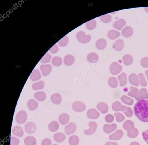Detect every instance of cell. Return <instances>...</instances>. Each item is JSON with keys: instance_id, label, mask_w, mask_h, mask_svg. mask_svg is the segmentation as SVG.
<instances>
[{"instance_id": "obj_32", "label": "cell", "mask_w": 148, "mask_h": 145, "mask_svg": "<svg viewBox=\"0 0 148 145\" xmlns=\"http://www.w3.org/2000/svg\"><path fill=\"white\" fill-rule=\"evenodd\" d=\"M24 142L25 145H35L36 143V140L33 136H28L25 138Z\"/></svg>"}, {"instance_id": "obj_27", "label": "cell", "mask_w": 148, "mask_h": 145, "mask_svg": "<svg viewBox=\"0 0 148 145\" xmlns=\"http://www.w3.org/2000/svg\"><path fill=\"white\" fill-rule=\"evenodd\" d=\"M126 24V22L125 20L124 19H121L114 22L113 24V27L116 29L120 30Z\"/></svg>"}, {"instance_id": "obj_39", "label": "cell", "mask_w": 148, "mask_h": 145, "mask_svg": "<svg viewBox=\"0 0 148 145\" xmlns=\"http://www.w3.org/2000/svg\"><path fill=\"white\" fill-rule=\"evenodd\" d=\"M131 91L128 93V95L133 98H135L137 97L139 93L138 89L134 87H130Z\"/></svg>"}, {"instance_id": "obj_25", "label": "cell", "mask_w": 148, "mask_h": 145, "mask_svg": "<svg viewBox=\"0 0 148 145\" xmlns=\"http://www.w3.org/2000/svg\"><path fill=\"white\" fill-rule=\"evenodd\" d=\"M27 106L29 109L31 111L35 110L38 106V103L33 99L29 100L27 102Z\"/></svg>"}, {"instance_id": "obj_47", "label": "cell", "mask_w": 148, "mask_h": 145, "mask_svg": "<svg viewBox=\"0 0 148 145\" xmlns=\"http://www.w3.org/2000/svg\"><path fill=\"white\" fill-rule=\"evenodd\" d=\"M114 115L118 122H121L124 121L125 119V117L124 115L120 113H116L114 114Z\"/></svg>"}, {"instance_id": "obj_28", "label": "cell", "mask_w": 148, "mask_h": 145, "mask_svg": "<svg viewBox=\"0 0 148 145\" xmlns=\"http://www.w3.org/2000/svg\"><path fill=\"white\" fill-rule=\"evenodd\" d=\"M34 97L39 101H42L46 99V96L44 92L40 91L35 93L34 94Z\"/></svg>"}, {"instance_id": "obj_8", "label": "cell", "mask_w": 148, "mask_h": 145, "mask_svg": "<svg viewBox=\"0 0 148 145\" xmlns=\"http://www.w3.org/2000/svg\"><path fill=\"white\" fill-rule=\"evenodd\" d=\"M26 132L28 134H32L36 131V127L35 124L32 122H29L26 124L24 126Z\"/></svg>"}, {"instance_id": "obj_7", "label": "cell", "mask_w": 148, "mask_h": 145, "mask_svg": "<svg viewBox=\"0 0 148 145\" xmlns=\"http://www.w3.org/2000/svg\"><path fill=\"white\" fill-rule=\"evenodd\" d=\"M89 126L90 128L84 131L85 134L87 135H90L94 134L97 128V124L94 122H90L89 124Z\"/></svg>"}, {"instance_id": "obj_52", "label": "cell", "mask_w": 148, "mask_h": 145, "mask_svg": "<svg viewBox=\"0 0 148 145\" xmlns=\"http://www.w3.org/2000/svg\"><path fill=\"white\" fill-rule=\"evenodd\" d=\"M19 140L15 137L13 136L11 139V145H18L20 143Z\"/></svg>"}, {"instance_id": "obj_38", "label": "cell", "mask_w": 148, "mask_h": 145, "mask_svg": "<svg viewBox=\"0 0 148 145\" xmlns=\"http://www.w3.org/2000/svg\"><path fill=\"white\" fill-rule=\"evenodd\" d=\"M59 128V124L57 121H53L51 122L48 125V129L52 132L57 131Z\"/></svg>"}, {"instance_id": "obj_14", "label": "cell", "mask_w": 148, "mask_h": 145, "mask_svg": "<svg viewBox=\"0 0 148 145\" xmlns=\"http://www.w3.org/2000/svg\"><path fill=\"white\" fill-rule=\"evenodd\" d=\"M112 107L115 111L124 112L125 110L126 106L122 105L120 102L116 101L113 104Z\"/></svg>"}, {"instance_id": "obj_2", "label": "cell", "mask_w": 148, "mask_h": 145, "mask_svg": "<svg viewBox=\"0 0 148 145\" xmlns=\"http://www.w3.org/2000/svg\"><path fill=\"white\" fill-rule=\"evenodd\" d=\"M77 37L78 40L83 44L88 43L91 39V36L90 35H86L85 33L83 31L78 32L77 34Z\"/></svg>"}, {"instance_id": "obj_11", "label": "cell", "mask_w": 148, "mask_h": 145, "mask_svg": "<svg viewBox=\"0 0 148 145\" xmlns=\"http://www.w3.org/2000/svg\"><path fill=\"white\" fill-rule=\"evenodd\" d=\"M87 115L90 119H96L99 117L100 114L95 109L91 108L88 111Z\"/></svg>"}, {"instance_id": "obj_58", "label": "cell", "mask_w": 148, "mask_h": 145, "mask_svg": "<svg viewBox=\"0 0 148 145\" xmlns=\"http://www.w3.org/2000/svg\"><path fill=\"white\" fill-rule=\"evenodd\" d=\"M145 75L146 76V77L147 80L148 81V70H146L145 71Z\"/></svg>"}, {"instance_id": "obj_17", "label": "cell", "mask_w": 148, "mask_h": 145, "mask_svg": "<svg viewBox=\"0 0 148 145\" xmlns=\"http://www.w3.org/2000/svg\"><path fill=\"white\" fill-rule=\"evenodd\" d=\"M129 82L131 84L138 87L139 85V82L138 77L135 74H131L129 77Z\"/></svg>"}, {"instance_id": "obj_33", "label": "cell", "mask_w": 148, "mask_h": 145, "mask_svg": "<svg viewBox=\"0 0 148 145\" xmlns=\"http://www.w3.org/2000/svg\"><path fill=\"white\" fill-rule=\"evenodd\" d=\"M109 86L111 88H116L118 85V83L117 79L114 77H110L108 80Z\"/></svg>"}, {"instance_id": "obj_34", "label": "cell", "mask_w": 148, "mask_h": 145, "mask_svg": "<svg viewBox=\"0 0 148 145\" xmlns=\"http://www.w3.org/2000/svg\"><path fill=\"white\" fill-rule=\"evenodd\" d=\"M123 127L124 129L128 132L131 131L135 128L133 122L129 120H127L124 123Z\"/></svg>"}, {"instance_id": "obj_37", "label": "cell", "mask_w": 148, "mask_h": 145, "mask_svg": "<svg viewBox=\"0 0 148 145\" xmlns=\"http://www.w3.org/2000/svg\"><path fill=\"white\" fill-rule=\"evenodd\" d=\"M123 60L124 64L126 66L131 65L133 60V57L129 54L124 55L123 57Z\"/></svg>"}, {"instance_id": "obj_29", "label": "cell", "mask_w": 148, "mask_h": 145, "mask_svg": "<svg viewBox=\"0 0 148 145\" xmlns=\"http://www.w3.org/2000/svg\"><path fill=\"white\" fill-rule=\"evenodd\" d=\"M50 98L52 103L57 105L61 103L62 101L61 96L58 93L53 94L51 96Z\"/></svg>"}, {"instance_id": "obj_12", "label": "cell", "mask_w": 148, "mask_h": 145, "mask_svg": "<svg viewBox=\"0 0 148 145\" xmlns=\"http://www.w3.org/2000/svg\"><path fill=\"white\" fill-rule=\"evenodd\" d=\"M117 127V125L115 123H113L111 125L106 124L103 126V130L105 133L108 134L115 131Z\"/></svg>"}, {"instance_id": "obj_49", "label": "cell", "mask_w": 148, "mask_h": 145, "mask_svg": "<svg viewBox=\"0 0 148 145\" xmlns=\"http://www.w3.org/2000/svg\"><path fill=\"white\" fill-rule=\"evenodd\" d=\"M124 113L127 117H131L133 115V113L131 109L129 107L126 106L125 110L124 112Z\"/></svg>"}, {"instance_id": "obj_26", "label": "cell", "mask_w": 148, "mask_h": 145, "mask_svg": "<svg viewBox=\"0 0 148 145\" xmlns=\"http://www.w3.org/2000/svg\"><path fill=\"white\" fill-rule=\"evenodd\" d=\"M107 42L106 40L104 39H100L98 40L96 43V46L99 50H103L106 47Z\"/></svg>"}, {"instance_id": "obj_35", "label": "cell", "mask_w": 148, "mask_h": 145, "mask_svg": "<svg viewBox=\"0 0 148 145\" xmlns=\"http://www.w3.org/2000/svg\"><path fill=\"white\" fill-rule=\"evenodd\" d=\"M79 138L75 135H72L69 138L68 142L70 145H78L79 142Z\"/></svg>"}, {"instance_id": "obj_21", "label": "cell", "mask_w": 148, "mask_h": 145, "mask_svg": "<svg viewBox=\"0 0 148 145\" xmlns=\"http://www.w3.org/2000/svg\"><path fill=\"white\" fill-rule=\"evenodd\" d=\"M124 46V43L121 39L117 40L113 45V48L114 49L118 51L122 50Z\"/></svg>"}, {"instance_id": "obj_55", "label": "cell", "mask_w": 148, "mask_h": 145, "mask_svg": "<svg viewBox=\"0 0 148 145\" xmlns=\"http://www.w3.org/2000/svg\"><path fill=\"white\" fill-rule=\"evenodd\" d=\"M59 48L57 45H55L49 50V51L52 53H57L58 51Z\"/></svg>"}, {"instance_id": "obj_5", "label": "cell", "mask_w": 148, "mask_h": 145, "mask_svg": "<svg viewBox=\"0 0 148 145\" xmlns=\"http://www.w3.org/2000/svg\"><path fill=\"white\" fill-rule=\"evenodd\" d=\"M27 114L25 111H22L18 112L16 116V120L17 123L22 124L25 122L27 119Z\"/></svg>"}, {"instance_id": "obj_19", "label": "cell", "mask_w": 148, "mask_h": 145, "mask_svg": "<svg viewBox=\"0 0 148 145\" xmlns=\"http://www.w3.org/2000/svg\"><path fill=\"white\" fill-rule=\"evenodd\" d=\"M133 33V28L130 26H127L124 28L122 31V34L124 37L129 38L131 37Z\"/></svg>"}, {"instance_id": "obj_44", "label": "cell", "mask_w": 148, "mask_h": 145, "mask_svg": "<svg viewBox=\"0 0 148 145\" xmlns=\"http://www.w3.org/2000/svg\"><path fill=\"white\" fill-rule=\"evenodd\" d=\"M100 18L102 22L106 23L110 22L112 19V16L108 14L102 15L100 17Z\"/></svg>"}, {"instance_id": "obj_46", "label": "cell", "mask_w": 148, "mask_h": 145, "mask_svg": "<svg viewBox=\"0 0 148 145\" xmlns=\"http://www.w3.org/2000/svg\"><path fill=\"white\" fill-rule=\"evenodd\" d=\"M69 41L68 38L67 36L62 38L59 41L58 43L59 45L61 47H64L67 45Z\"/></svg>"}, {"instance_id": "obj_18", "label": "cell", "mask_w": 148, "mask_h": 145, "mask_svg": "<svg viewBox=\"0 0 148 145\" xmlns=\"http://www.w3.org/2000/svg\"><path fill=\"white\" fill-rule=\"evenodd\" d=\"M30 79L33 81H38L41 78V75L40 71L37 69L34 70L30 75Z\"/></svg>"}, {"instance_id": "obj_54", "label": "cell", "mask_w": 148, "mask_h": 145, "mask_svg": "<svg viewBox=\"0 0 148 145\" xmlns=\"http://www.w3.org/2000/svg\"><path fill=\"white\" fill-rule=\"evenodd\" d=\"M142 135L143 139L148 144V130L143 131Z\"/></svg>"}, {"instance_id": "obj_36", "label": "cell", "mask_w": 148, "mask_h": 145, "mask_svg": "<svg viewBox=\"0 0 148 145\" xmlns=\"http://www.w3.org/2000/svg\"><path fill=\"white\" fill-rule=\"evenodd\" d=\"M45 85L44 81H40L33 84L32 85V88L34 90L42 89L44 88Z\"/></svg>"}, {"instance_id": "obj_22", "label": "cell", "mask_w": 148, "mask_h": 145, "mask_svg": "<svg viewBox=\"0 0 148 145\" xmlns=\"http://www.w3.org/2000/svg\"><path fill=\"white\" fill-rule=\"evenodd\" d=\"M75 58L73 56L71 55H67L64 58V62L65 65L70 66L75 62Z\"/></svg>"}, {"instance_id": "obj_23", "label": "cell", "mask_w": 148, "mask_h": 145, "mask_svg": "<svg viewBox=\"0 0 148 145\" xmlns=\"http://www.w3.org/2000/svg\"><path fill=\"white\" fill-rule=\"evenodd\" d=\"M70 120V117L68 114L63 113L60 115L59 117V121L60 123L63 125L67 124Z\"/></svg>"}, {"instance_id": "obj_53", "label": "cell", "mask_w": 148, "mask_h": 145, "mask_svg": "<svg viewBox=\"0 0 148 145\" xmlns=\"http://www.w3.org/2000/svg\"><path fill=\"white\" fill-rule=\"evenodd\" d=\"M52 141L48 138H46L43 140L42 142L41 145H51L52 144Z\"/></svg>"}, {"instance_id": "obj_9", "label": "cell", "mask_w": 148, "mask_h": 145, "mask_svg": "<svg viewBox=\"0 0 148 145\" xmlns=\"http://www.w3.org/2000/svg\"><path fill=\"white\" fill-rule=\"evenodd\" d=\"M124 135L123 131L121 130H118L114 133L109 135V139L110 140H120Z\"/></svg>"}, {"instance_id": "obj_59", "label": "cell", "mask_w": 148, "mask_h": 145, "mask_svg": "<svg viewBox=\"0 0 148 145\" xmlns=\"http://www.w3.org/2000/svg\"><path fill=\"white\" fill-rule=\"evenodd\" d=\"M145 11L148 13V7H145L144 8Z\"/></svg>"}, {"instance_id": "obj_1", "label": "cell", "mask_w": 148, "mask_h": 145, "mask_svg": "<svg viewBox=\"0 0 148 145\" xmlns=\"http://www.w3.org/2000/svg\"><path fill=\"white\" fill-rule=\"evenodd\" d=\"M134 111L135 116L139 120L148 122V100L138 101L134 106Z\"/></svg>"}, {"instance_id": "obj_51", "label": "cell", "mask_w": 148, "mask_h": 145, "mask_svg": "<svg viewBox=\"0 0 148 145\" xmlns=\"http://www.w3.org/2000/svg\"><path fill=\"white\" fill-rule=\"evenodd\" d=\"M105 119L106 122L109 123H111L114 121V117L113 115L108 114L105 116Z\"/></svg>"}, {"instance_id": "obj_41", "label": "cell", "mask_w": 148, "mask_h": 145, "mask_svg": "<svg viewBox=\"0 0 148 145\" xmlns=\"http://www.w3.org/2000/svg\"><path fill=\"white\" fill-rule=\"evenodd\" d=\"M139 134L138 129L134 128L133 130L127 132L128 136L131 138H134L136 137Z\"/></svg>"}, {"instance_id": "obj_6", "label": "cell", "mask_w": 148, "mask_h": 145, "mask_svg": "<svg viewBox=\"0 0 148 145\" xmlns=\"http://www.w3.org/2000/svg\"><path fill=\"white\" fill-rule=\"evenodd\" d=\"M77 126L74 123H70L64 128V132L67 135L73 134L75 132L77 129Z\"/></svg>"}, {"instance_id": "obj_60", "label": "cell", "mask_w": 148, "mask_h": 145, "mask_svg": "<svg viewBox=\"0 0 148 145\" xmlns=\"http://www.w3.org/2000/svg\"><path fill=\"white\" fill-rule=\"evenodd\" d=\"M52 145H58L57 144H53Z\"/></svg>"}, {"instance_id": "obj_4", "label": "cell", "mask_w": 148, "mask_h": 145, "mask_svg": "<svg viewBox=\"0 0 148 145\" xmlns=\"http://www.w3.org/2000/svg\"><path fill=\"white\" fill-rule=\"evenodd\" d=\"M122 66L116 62H114L112 64L109 68L110 73L114 75L118 74L122 71Z\"/></svg>"}, {"instance_id": "obj_50", "label": "cell", "mask_w": 148, "mask_h": 145, "mask_svg": "<svg viewBox=\"0 0 148 145\" xmlns=\"http://www.w3.org/2000/svg\"><path fill=\"white\" fill-rule=\"evenodd\" d=\"M140 63L141 66L143 67H148V57H145L141 60Z\"/></svg>"}, {"instance_id": "obj_40", "label": "cell", "mask_w": 148, "mask_h": 145, "mask_svg": "<svg viewBox=\"0 0 148 145\" xmlns=\"http://www.w3.org/2000/svg\"><path fill=\"white\" fill-rule=\"evenodd\" d=\"M121 99L123 103L128 105H131L134 103V100L126 95L122 96L121 98Z\"/></svg>"}, {"instance_id": "obj_48", "label": "cell", "mask_w": 148, "mask_h": 145, "mask_svg": "<svg viewBox=\"0 0 148 145\" xmlns=\"http://www.w3.org/2000/svg\"><path fill=\"white\" fill-rule=\"evenodd\" d=\"M51 58V55L50 54L47 53L42 59L41 62L42 63H49L50 62Z\"/></svg>"}, {"instance_id": "obj_10", "label": "cell", "mask_w": 148, "mask_h": 145, "mask_svg": "<svg viewBox=\"0 0 148 145\" xmlns=\"http://www.w3.org/2000/svg\"><path fill=\"white\" fill-rule=\"evenodd\" d=\"M40 68L44 76H47L50 74L52 70V67L50 64L42 65L40 66Z\"/></svg>"}, {"instance_id": "obj_31", "label": "cell", "mask_w": 148, "mask_h": 145, "mask_svg": "<svg viewBox=\"0 0 148 145\" xmlns=\"http://www.w3.org/2000/svg\"><path fill=\"white\" fill-rule=\"evenodd\" d=\"M99 57L97 54L92 53L89 54L87 56V60L91 63H96L98 60Z\"/></svg>"}, {"instance_id": "obj_43", "label": "cell", "mask_w": 148, "mask_h": 145, "mask_svg": "<svg viewBox=\"0 0 148 145\" xmlns=\"http://www.w3.org/2000/svg\"><path fill=\"white\" fill-rule=\"evenodd\" d=\"M52 64L56 66H59L62 64V59L60 57L56 56L54 57L52 61Z\"/></svg>"}, {"instance_id": "obj_24", "label": "cell", "mask_w": 148, "mask_h": 145, "mask_svg": "<svg viewBox=\"0 0 148 145\" xmlns=\"http://www.w3.org/2000/svg\"><path fill=\"white\" fill-rule=\"evenodd\" d=\"M119 82L120 86L123 87L126 85L127 83V75L125 72H123L118 77Z\"/></svg>"}, {"instance_id": "obj_3", "label": "cell", "mask_w": 148, "mask_h": 145, "mask_svg": "<svg viewBox=\"0 0 148 145\" xmlns=\"http://www.w3.org/2000/svg\"><path fill=\"white\" fill-rule=\"evenodd\" d=\"M72 109L77 112H82L86 109V106L83 102L80 101H76L72 105Z\"/></svg>"}, {"instance_id": "obj_56", "label": "cell", "mask_w": 148, "mask_h": 145, "mask_svg": "<svg viewBox=\"0 0 148 145\" xmlns=\"http://www.w3.org/2000/svg\"><path fill=\"white\" fill-rule=\"evenodd\" d=\"M105 145H118L116 142L108 141L106 142Z\"/></svg>"}, {"instance_id": "obj_42", "label": "cell", "mask_w": 148, "mask_h": 145, "mask_svg": "<svg viewBox=\"0 0 148 145\" xmlns=\"http://www.w3.org/2000/svg\"><path fill=\"white\" fill-rule=\"evenodd\" d=\"M138 77L140 85L143 87L146 86L147 83L144 75L142 73H139L138 75Z\"/></svg>"}, {"instance_id": "obj_16", "label": "cell", "mask_w": 148, "mask_h": 145, "mask_svg": "<svg viewBox=\"0 0 148 145\" xmlns=\"http://www.w3.org/2000/svg\"><path fill=\"white\" fill-rule=\"evenodd\" d=\"M12 134L15 136L19 137H22L24 132L22 127L19 126H15L12 129Z\"/></svg>"}, {"instance_id": "obj_45", "label": "cell", "mask_w": 148, "mask_h": 145, "mask_svg": "<svg viewBox=\"0 0 148 145\" xmlns=\"http://www.w3.org/2000/svg\"><path fill=\"white\" fill-rule=\"evenodd\" d=\"M97 25L96 21L94 19L92 20L86 24L87 28L89 30H92L95 28Z\"/></svg>"}, {"instance_id": "obj_20", "label": "cell", "mask_w": 148, "mask_h": 145, "mask_svg": "<svg viewBox=\"0 0 148 145\" xmlns=\"http://www.w3.org/2000/svg\"><path fill=\"white\" fill-rule=\"evenodd\" d=\"M107 35L108 37L110 39L114 40L120 37V33L116 30H111L108 32Z\"/></svg>"}, {"instance_id": "obj_13", "label": "cell", "mask_w": 148, "mask_h": 145, "mask_svg": "<svg viewBox=\"0 0 148 145\" xmlns=\"http://www.w3.org/2000/svg\"><path fill=\"white\" fill-rule=\"evenodd\" d=\"M97 109L102 114L106 113L108 111V105L105 102H100L97 105Z\"/></svg>"}, {"instance_id": "obj_57", "label": "cell", "mask_w": 148, "mask_h": 145, "mask_svg": "<svg viewBox=\"0 0 148 145\" xmlns=\"http://www.w3.org/2000/svg\"><path fill=\"white\" fill-rule=\"evenodd\" d=\"M130 145H140V144L137 142H133L131 143Z\"/></svg>"}, {"instance_id": "obj_15", "label": "cell", "mask_w": 148, "mask_h": 145, "mask_svg": "<svg viewBox=\"0 0 148 145\" xmlns=\"http://www.w3.org/2000/svg\"><path fill=\"white\" fill-rule=\"evenodd\" d=\"M135 99L137 101L145 99H148V93L145 88H142L140 89L138 95Z\"/></svg>"}, {"instance_id": "obj_30", "label": "cell", "mask_w": 148, "mask_h": 145, "mask_svg": "<svg viewBox=\"0 0 148 145\" xmlns=\"http://www.w3.org/2000/svg\"><path fill=\"white\" fill-rule=\"evenodd\" d=\"M66 136L63 133L58 132L55 134L53 136L54 140L58 143L63 142L66 139Z\"/></svg>"}]
</instances>
